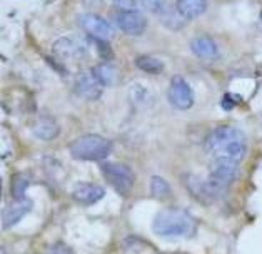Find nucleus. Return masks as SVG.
Here are the masks:
<instances>
[{
    "label": "nucleus",
    "instance_id": "12",
    "mask_svg": "<svg viewBox=\"0 0 262 254\" xmlns=\"http://www.w3.org/2000/svg\"><path fill=\"white\" fill-rule=\"evenodd\" d=\"M190 50L204 60H215L219 57V49L215 42L207 35H197L190 40Z\"/></svg>",
    "mask_w": 262,
    "mask_h": 254
},
{
    "label": "nucleus",
    "instance_id": "1",
    "mask_svg": "<svg viewBox=\"0 0 262 254\" xmlns=\"http://www.w3.org/2000/svg\"><path fill=\"white\" fill-rule=\"evenodd\" d=\"M204 147L212 161L241 164L247 152V139L237 127L221 125L209 132Z\"/></svg>",
    "mask_w": 262,
    "mask_h": 254
},
{
    "label": "nucleus",
    "instance_id": "14",
    "mask_svg": "<svg viewBox=\"0 0 262 254\" xmlns=\"http://www.w3.org/2000/svg\"><path fill=\"white\" fill-rule=\"evenodd\" d=\"M32 132H34L35 137L42 139V141H52V139L59 136V124L55 122V119L43 116L34 122V125H32Z\"/></svg>",
    "mask_w": 262,
    "mask_h": 254
},
{
    "label": "nucleus",
    "instance_id": "10",
    "mask_svg": "<svg viewBox=\"0 0 262 254\" xmlns=\"http://www.w3.org/2000/svg\"><path fill=\"white\" fill-rule=\"evenodd\" d=\"M105 196V189L94 182H79L72 190V198L82 206H92Z\"/></svg>",
    "mask_w": 262,
    "mask_h": 254
},
{
    "label": "nucleus",
    "instance_id": "7",
    "mask_svg": "<svg viewBox=\"0 0 262 254\" xmlns=\"http://www.w3.org/2000/svg\"><path fill=\"white\" fill-rule=\"evenodd\" d=\"M116 25L127 35H140L144 34L147 27L145 17L137 9L130 10H119L116 14Z\"/></svg>",
    "mask_w": 262,
    "mask_h": 254
},
{
    "label": "nucleus",
    "instance_id": "11",
    "mask_svg": "<svg viewBox=\"0 0 262 254\" xmlns=\"http://www.w3.org/2000/svg\"><path fill=\"white\" fill-rule=\"evenodd\" d=\"M32 201L29 198H22V199H14L10 204L5 207V211L2 214V226L5 229L15 226L17 222H20L25 214H29L32 211Z\"/></svg>",
    "mask_w": 262,
    "mask_h": 254
},
{
    "label": "nucleus",
    "instance_id": "13",
    "mask_svg": "<svg viewBox=\"0 0 262 254\" xmlns=\"http://www.w3.org/2000/svg\"><path fill=\"white\" fill-rule=\"evenodd\" d=\"M176 9L179 17L185 18V20H192L207 10V0H177Z\"/></svg>",
    "mask_w": 262,
    "mask_h": 254
},
{
    "label": "nucleus",
    "instance_id": "21",
    "mask_svg": "<svg viewBox=\"0 0 262 254\" xmlns=\"http://www.w3.org/2000/svg\"><path fill=\"white\" fill-rule=\"evenodd\" d=\"M114 4L120 7V10H130V9H136V4L132 0H114Z\"/></svg>",
    "mask_w": 262,
    "mask_h": 254
},
{
    "label": "nucleus",
    "instance_id": "19",
    "mask_svg": "<svg viewBox=\"0 0 262 254\" xmlns=\"http://www.w3.org/2000/svg\"><path fill=\"white\" fill-rule=\"evenodd\" d=\"M140 4H142V7L147 12H150V14H154V15L167 14V10H165V7H167V0H140Z\"/></svg>",
    "mask_w": 262,
    "mask_h": 254
},
{
    "label": "nucleus",
    "instance_id": "8",
    "mask_svg": "<svg viewBox=\"0 0 262 254\" xmlns=\"http://www.w3.org/2000/svg\"><path fill=\"white\" fill-rule=\"evenodd\" d=\"M74 91L75 94L82 99L87 100H97L102 91H104V86L100 84V80L95 77L94 71H87V72H80L74 82Z\"/></svg>",
    "mask_w": 262,
    "mask_h": 254
},
{
    "label": "nucleus",
    "instance_id": "17",
    "mask_svg": "<svg viewBox=\"0 0 262 254\" xmlns=\"http://www.w3.org/2000/svg\"><path fill=\"white\" fill-rule=\"evenodd\" d=\"M149 189H150L152 198H156V199H165V198H169L170 193H172L170 184L161 176H152L150 177Z\"/></svg>",
    "mask_w": 262,
    "mask_h": 254
},
{
    "label": "nucleus",
    "instance_id": "9",
    "mask_svg": "<svg viewBox=\"0 0 262 254\" xmlns=\"http://www.w3.org/2000/svg\"><path fill=\"white\" fill-rule=\"evenodd\" d=\"M79 25L84 29L92 39L108 40L114 35V30L104 17L97 14H82L79 17Z\"/></svg>",
    "mask_w": 262,
    "mask_h": 254
},
{
    "label": "nucleus",
    "instance_id": "18",
    "mask_svg": "<svg viewBox=\"0 0 262 254\" xmlns=\"http://www.w3.org/2000/svg\"><path fill=\"white\" fill-rule=\"evenodd\" d=\"M29 187V179L22 174H17L14 176L12 179V196L14 199H22L25 198V190Z\"/></svg>",
    "mask_w": 262,
    "mask_h": 254
},
{
    "label": "nucleus",
    "instance_id": "4",
    "mask_svg": "<svg viewBox=\"0 0 262 254\" xmlns=\"http://www.w3.org/2000/svg\"><path fill=\"white\" fill-rule=\"evenodd\" d=\"M102 174H104L105 181L111 184L120 196L130 194L134 182H136V174H134V171L127 166V164L107 162L102 166Z\"/></svg>",
    "mask_w": 262,
    "mask_h": 254
},
{
    "label": "nucleus",
    "instance_id": "15",
    "mask_svg": "<svg viewBox=\"0 0 262 254\" xmlns=\"http://www.w3.org/2000/svg\"><path fill=\"white\" fill-rule=\"evenodd\" d=\"M134 64H136V67L139 69V71H142L145 74H150V75L162 74L164 69H165V64L154 55H139V57H136Z\"/></svg>",
    "mask_w": 262,
    "mask_h": 254
},
{
    "label": "nucleus",
    "instance_id": "2",
    "mask_svg": "<svg viewBox=\"0 0 262 254\" xmlns=\"http://www.w3.org/2000/svg\"><path fill=\"white\" fill-rule=\"evenodd\" d=\"M197 229V221L187 211L167 207L157 213L152 222V231L161 238H189Z\"/></svg>",
    "mask_w": 262,
    "mask_h": 254
},
{
    "label": "nucleus",
    "instance_id": "16",
    "mask_svg": "<svg viewBox=\"0 0 262 254\" xmlns=\"http://www.w3.org/2000/svg\"><path fill=\"white\" fill-rule=\"evenodd\" d=\"M95 77L100 80V84L104 87L114 86L119 80V69L111 62H102L94 69Z\"/></svg>",
    "mask_w": 262,
    "mask_h": 254
},
{
    "label": "nucleus",
    "instance_id": "6",
    "mask_svg": "<svg viewBox=\"0 0 262 254\" xmlns=\"http://www.w3.org/2000/svg\"><path fill=\"white\" fill-rule=\"evenodd\" d=\"M167 99L179 111H189L194 105V92L190 86L185 82L181 75L172 77L169 89H167Z\"/></svg>",
    "mask_w": 262,
    "mask_h": 254
},
{
    "label": "nucleus",
    "instance_id": "3",
    "mask_svg": "<svg viewBox=\"0 0 262 254\" xmlns=\"http://www.w3.org/2000/svg\"><path fill=\"white\" fill-rule=\"evenodd\" d=\"M69 151L75 159L85 162L104 161L112 151V142L97 134H85L70 142Z\"/></svg>",
    "mask_w": 262,
    "mask_h": 254
},
{
    "label": "nucleus",
    "instance_id": "20",
    "mask_svg": "<svg viewBox=\"0 0 262 254\" xmlns=\"http://www.w3.org/2000/svg\"><path fill=\"white\" fill-rule=\"evenodd\" d=\"M47 254H74V251L66 243H55L54 246L49 247Z\"/></svg>",
    "mask_w": 262,
    "mask_h": 254
},
{
    "label": "nucleus",
    "instance_id": "5",
    "mask_svg": "<svg viewBox=\"0 0 262 254\" xmlns=\"http://www.w3.org/2000/svg\"><path fill=\"white\" fill-rule=\"evenodd\" d=\"M52 52L62 62H82L87 59L89 49L84 40L77 37H62L52 47Z\"/></svg>",
    "mask_w": 262,
    "mask_h": 254
}]
</instances>
